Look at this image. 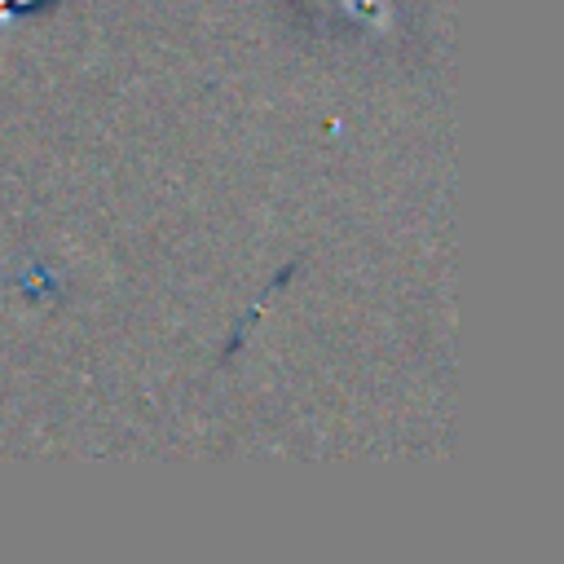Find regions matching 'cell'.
<instances>
[{"mask_svg": "<svg viewBox=\"0 0 564 564\" xmlns=\"http://www.w3.org/2000/svg\"><path fill=\"white\" fill-rule=\"evenodd\" d=\"M54 0H5V14H32V10H45Z\"/></svg>", "mask_w": 564, "mask_h": 564, "instance_id": "1", "label": "cell"}]
</instances>
